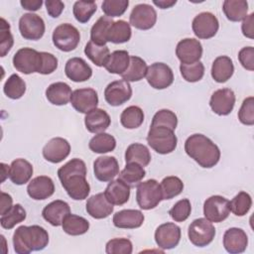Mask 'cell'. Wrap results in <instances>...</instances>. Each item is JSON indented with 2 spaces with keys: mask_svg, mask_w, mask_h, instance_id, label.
I'll return each instance as SVG.
<instances>
[{
  "mask_svg": "<svg viewBox=\"0 0 254 254\" xmlns=\"http://www.w3.org/2000/svg\"><path fill=\"white\" fill-rule=\"evenodd\" d=\"M111 119L109 114L100 108H95L85 114L84 124L85 128L90 133H102L110 125Z\"/></svg>",
  "mask_w": 254,
  "mask_h": 254,
  "instance_id": "obj_28",
  "label": "cell"
},
{
  "mask_svg": "<svg viewBox=\"0 0 254 254\" xmlns=\"http://www.w3.org/2000/svg\"><path fill=\"white\" fill-rule=\"evenodd\" d=\"M95 178L100 182H110L119 174V165L115 157L100 156L93 163Z\"/></svg>",
  "mask_w": 254,
  "mask_h": 254,
  "instance_id": "obj_20",
  "label": "cell"
},
{
  "mask_svg": "<svg viewBox=\"0 0 254 254\" xmlns=\"http://www.w3.org/2000/svg\"><path fill=\"white\" fill-rule=\"evenodd\" d=\"M70 153V145L67 140L62 137L51 139L43 148L44 158L53 164L64 161Z\"/></svg>",
  "mask_w": 254,
  "mask_h": 254,
  "instance_id": "obj_19",
  "label": "cell"
},
{
  "mask_svg": "<svg viewBox=\"0 0 254 254\" xmlns=\"http://www.w3.org/2000/svg\"><path fill=\"white\" fill-rule=\"evenodd\" d=\"M233 72V62L229 57L219 56L213 61L211 66V76L216 82H226L228 79H230Z\"/></svg>",
  "mask_w": 254,
  "mask_h": 254,
  "instance_id": "obj_31",
  "label": "cell"
},
{
  "mask_svg": "<svg viewBox=\"0 0 254 254\" xmlns=\"http://www.w3.org/2000/svg\"><path fill=\"white\" fill-rule=\"evenodd\" d=\"M176 56L182 64H190L199 62L202 56V46L200 42L193 38L181 40L176 48Z\"/></svg>",
  "mask_w": 254,
  "mask_h": 254,
  "instance_id": "obj_14",
  "label": "cell"
},
{
  "mask_svg": "<svg viewBox=\"0 0 254 254\" xmlns=\"http://www.w3.org/2000/svg\"><path fill=\"white\" fill-rule=\"evenodd\" d=\"M58 177L69 197L74 200L85 199L90 192V186L86 181L85 163L74 158L58 170Z\"/></svg>",
  "mask_w": 254,
  "mask_h": 254,
  "instance_id": "obj_1",
  "label": "cell"
},
{
  "mask_svg": "<svg viewBox=\"0 0 254 254\" xmlns=\"http://www.w3.org/2000/svg\"><path fill=\"white\" fill-rule=\"evenodd\" d=\"M42 64V55L32 48H22L16 52L13 57L14 67L24 73L31 74L33 72H40Z\"/></svg>",
  "mask_w": 254,
  "mask_h": 254,
  "instance_id": "obj_6",
  "label": "cell"
},
{
  "mask_svg": "<svg viewBox=\"0 0 254 254\" xmlns=\"http://www.w3.org/2000/svg\"><path fill=\"white\" fill-rule=\"evenodd\" d=\"M104 195L113 205H122L129 200L130 186L119 178L112 180L106 187Z\"/></svg>",
  "mask_w": 254,
  "mask_h": 254,
  "instance_id": "obj_26",
  "label": "cell"
},
{
  "mask_svg": "<svg viewBox=\"0 0 254 254\" xmlns=\"http://www.w3.org/2000/svg\"><path fill=\"white\" fill-rule=\"evenodd\" d=\"M190 211V201L188 198H183L174 204V206L169 210V214L175 221L183 222L189 218Z\"/></svg>",
  "mask_w": 254,
  "mask_h": 254,
  "instance_id": "obj_52",
  "label": "cell"
},
{
  "mask_svg": "<svg viewBox=\"0 0 254 254\" xmlns=\"http://www.w3.org/2000/svg\"><path fill=\"white\" fill-rule=\"evenodd\" d=\"M147 64L146 62L137 56L130 57L129 66L126 71L121 74L122 78L126 81H139L146 76L147 73Z\"/></svg>",
  "mask_w": 254,
  "mask_h": 254,
  "instance_id": "obj_38",
  "label": "cell"
},
{
  "mask_svg": "<svg viewBox=\"0 0 254 254\" xmlns=\"http://www.w3.org/2000/svg\"><path fill=\"white\" fill-rule=\"evenodd\" d=\"M239 121L247 126H252L254 124V98L249 96L245 98L241 104L238 111Z\"/></svg>",
  "mask_w": 254,
  "mask_h": 254,
  "instance_id": "obj_54",
  "label": "cell"
},
{
  "mask_svg": "<svg viewBox=\"0 0 254 254\" xmlns=\"http://www.w3.org/2000/svg\"><path fill=\"white\" fill-rule=\"evenodd\" d=\"M193 34L198 39H210L218 31L219 23L217 18L210 12H201L197 14L191 23Z\"/></svg>",
  "mask_w": 254,
  "mask_h": 254,
  "instance_id": "obj_12",
  "label": "cell"
},
{
  "mask_svg": "<svg viewBox=\"0 0 254 254\" xmlns=\"http://www.w3.org/2000/svg\"><path fill=\"white\" fill-rule=\"evenodd\" d=\"M132 96V88L124 79L110 82L104 90V98L111 106H120L127 102Z\"/></svg>",
  "mask_w": 254,
  "mask_h": 254,
  "instance_id": "obj_15",
  "label": "cell"
},
{
  "mask_svg": "<svg viewBox=\"0 0 254 254\" xmlns=\"http://www.w3.org/2000/svg\"><path fill=\"white\" fill-rule=\"evenodd\" d=\"M52 40L56 48L63 52H71L79 44L80 34L78 30L68 23H64L56 27Z\"/></svg>",
  "mask_w": 254,
  "mask_h": 254,
  "instance_id": "obj_7",
  "label": "cell"
},
{
  "mask_svg": "<svg viewBox=\"0 0 254 254\" xmlns=\"http://www.w3.org/2000/svg\"><path fill=\"white\" fill-rule=\"evenodd\" d=\"M145 176L146 172L144 167L136 163H128L119 174V179L131 187L140 183Z\"/></svg>",
  "mask_w": 254,
  "mask_h": 254,
  "instance_id": "obj_43",
  "label": "cell"
},
{
  "mask_svg": "<svg viewBox=\"0 0 254 254\" xmlns=\"http://www.w3.org/2000/svg\"><path fill=\"white\" fill-rule=\"evenodd\" d=\"M145 216L138 209H122L113 215V224L117 228L134 229L140 227L144 222Z\"/></svg>",
  "mask_w": 254,
  "mask_h": 254,
  "instance_id": "obj_27",
  "label": "cell"
},
{
  "mask_svg": "<svg viewBox=\"0 0 254 254\" xmlns=\"http://www.w3.org/2000/svg\"><path fill=\"white\" fill-rule=\"evenodd\" d=\"M131 35L132 30L130 24L124 20H118L113 22L111 25L107 35V42L113 44H123L131 39Z\"/></svg>",
  "mask_w": 254,
  "mask_h": 254,
  "instance_id": "obj_37",
  "label": "cell"
},
{
  "mask_svg": "<svg viewBox=\"0 0 254 254\" xmlns=\"http://www.w3.org/2000/svg\"><path fill=\"white\" fill-rule=\"evenodd\" d=\"M49 243L48 231L39 225H21L13 234L14 250L18 254H29L32 251H40Z\"/></svg>",
  "mask_w": 254,
  "mask_h": 254,
  "instance_id": "obj_3",
  "label": "cell"
},
{
  "mask_svg": "<svg viewBox=\"0 0 254 254\" xmlns=\"http://www.w3.org/2000/svg\"><path fill=\"white\" fill-rule=\"evenodd\" d=\"M14 39L10 32V25L4 18H1L0 27V56L5 57L13 47Z\"/></svg>",
  "mask_w": 254,
  "mask_h": 254,
  "instance_id": "obj_53",
  "label": "cell"
},
{
  "mask_svg": "<svg viewBox=\"0 0 254 254\" xmlns=\"http://www.w3.org/2000/svg\"><path fill=\"white\" fill-rule=\"evenodd\" d=\"M72 91L70 86L63 81L50 84L46 89L47 99L54 105H65L70 101Z\"/></svg>",
  "mask_w": 254,
  "mask_h": 254,
  "instance_id": "obj_30",
  "label": "cell"
},
{
  "mask_svg": "<svg viewBox=\"0 0 254 254\" xmlns=\"http://www.w3.org/2000/svg\"><path fill=\"white\" fill-rule=\"evenodd\" d=\"M1 170H2V179H1V182L3 183L5 181V179L7 177H9V170H10V166L4 164V163H1Z\"/></svg>",
  "mask_w": 254,
  "mask_h": 254,
  "instance_id": "obj_62",
  "label": "cell"
},
{
  "mask_svg": "<svg viewBox=\"0 0 254 254\" xmlns=\"http://www.w3.org/2000/svg\"><path fill=\"white\" fill-rule=\"evenodd\" d=\"M148 145L157 153L167 155L175 151L178 138L174 130L164 126H150L147 135Z\"/></svg>",
  "mask_w": 254,
  "mask_h": 254,
  "instance_id": "obj_4",
  "label": "cell"
},
{
  "mask_svg": "<svg viewBox=\"0 0 254 254\" xmlns=\"http://www.w3.org/2000/svg\"><path fill=\"white\" fill-rule=\"evenodd\" d=\"M160 188L163 199H172L183 191L184 183L176 176H169L162 180Z\"/></svg>",
  "mask_w": 254,
  "mask_h": 254,
  "instance_id": "obj_44",
  "label": "cell"
},
{
  "mask_svg": "<svg viewBox=\"0 0 254 254\" xmlns=\"http://www.w3.org/2000/svg\"><path fill=\"white\" fill-rule=\"evenodd\" d=\"M45 22L37 14L26 13L19 20V31L21 36L26 40L37 41L45 34Z\"/></svg>",
  "mask_w": 254,
  "mask_h": 254,
  "instance_id": "obj_9",
  "label": "cell"
},
{
  "mask_svg": "<svg viewBox=\"0 0 254 254\" xmlns=\"http://www.w3.org/2000/svg\"><path fill=\"white\" fill-rule=\"evenodd\" d=\"M20 4L24 9L32 12V11L39 10L43 5V1L42 0H21Z\"/></svg>",
  "mask_w": 254,
  "mask_h": 254,
  "instance_id": "obj_60",
  "label": "cell"
},
{
  "mask_svg": "<svg viewBox=\"0 0 254 254\" xmlns=\"http://www.w3.org/2000/svg\"><path fill=\"white\" fill-rule=\"evenodd\" d=\"M252 198L250 194L246 191H239L230 201L229 207L230 211L233 212L236 216L245 215L251 208Z\"/></svg>",
  "mask_w": 254,
  "mask_h": 254,
  "instance_id": "obj_47",
  "label": "cell"
},
{
  "mask_svg": "<svg viewBox=\"0 0 254 254\" xmlns=\"http://www.w3.org/2000/svg\"><path fill=\"white\" fill-rule=\"evenodd\" d=\"M132 251V242L127 238H113L105 246V252L107 254H131Z\"/></svg>",
  "mask_w": 254,
  "mask_h": 254,
  "instance_id": "obj_51",
  "label": "cell"
},
{
  "mask_svg": "<svg viewBox=\"0 0 254 254\" xmlns=\"http://www.w3.org/2000/svg\"><path fill=\"white\" fill-rule=\"evenodd\" d=\"M180 71L183 78L189 82H196L203 77L204 65L201 62L190 64H181Z\"/></svg>",
  "mask_w": 254,
  "mask_h": 254,
  "instance_id": "obj_48",
  "label": "cell"
},
{
  "mask_svg": "<svg viewBox=\"0 0 254 254\" xmlns=\"http://www.w3.org/2000/svg\"><path fill=\"white\" fill-rule=\"evenodd\" d=\"M47 12L52 18H58L64 9V2L60 0H47L45 2Z\"/></svg>",
  "mask_w": 254,
  "mask_h": 254,
  "instance_id": "obj_57",
  "label": "cell"
},
{
  "mask_svg": "<svg viewBox=\"0 0 254 254\" xmlns=\"http://www.w3.org/2000/svg\"><path fill=\"white\" fill-rule=\"evenodd\" d=\"M188 235L194 246L204 247L212 242L215 236V228L205 217L197 218L190 224Z\"/></svg>",
  "mask_w": 254,
  "mask_h": 254,
  "instance_id": "obj_8",
  "label": "cell"
},
{
  "mask_svg": "<svg viewBox=\"0 0 254 254\" xmlns=\"http://www.w3.org/2000/svg\"><path fill=\"white\" fill-rule=\"evenodd\" d=\"M125 162L136 163L142 167H146L151 162V154L149 149L140 143H133L129 145L125 152Z\"/></svg>",
  "mask_w": 254,
  "mask_h": 254,
  "instance_id": "obj_34",
  "label": "cell"
},
{
  "mask_svg": "<svg viewBox=\"0 0 254 254\" xmlns=\"http://www.w3.org/2000/svg\"><path fill=\"white\" fill-rule=\"evenodd\" d=\"M128 6V0H104L101 4V9L107 17L113 18L123 15Z\"/></svg>",
  "mask_w": 254,
  "mask_h": 254,
  "instance_id": "obj_50",
  "label": "cell"
},
{
  "mask_svg": "<svg viewBox=\"0 0 254 254\" xmlns=\"http://www.w3.org/2000/svg\"><path fill=\"white\" fill-rule=\"evenodd\" d=\"M63 230L72 236L82 235L86 233L89 229V222L82 216L69 213L67 214L63 221Z\"/></svg>",
  "mask_w": 254,
  "mask_h": 254,
  "instance_id": "obj_35",
  "label": "cell"
},
{
  "mask_svg": "<svg viewBox=\"0 0 254 254\" xmlns=\"http://www.w3.org/2000/svg\"><path fill=\"white\" fill-rule=\"evenodd\" d=\"M144 121L143 110L136 105L125 108L120 115V122L126 129H136L142 125Z\"/></svg>",
  "mask_w": 254,
  "mask_h": 254,
  "instance_id": "obj_40",
  "label": "cell"
},
{
  "mask_svg": "<svg viewBox=\"0 0 254 254\" xmlns=\"http://www.w3.org/2000/svg\"><path fill=\"white\" fill-rule=\"evenodd\" d=\"M3 91L11 99H19L26 92V83L18 74H11L4 83Z\"/></svg>",
  "mask_w": 254,
  "mask_h": 254,
  "instance_id": "obj_42",
  "label": "cell"
},
{
  "mask_svg": "<svg viewBox=\"0 0 254 254\" xmlns=\"http://www.w3.org/2000/svg\"><path fill=\"white\" fill-rule=\"evenodd\" d=\"M33 175V166L25 159L14 160L10 165L9 179L17 186L25 185L30 181Z\"/></svg>",
  "mask_w": 254,
  "mask_h": 254,
  "instance_id": "obj_29",
  "label": "cell"
},
{
  "mask_svg": "<svg viewBox=\"0 0 254 254\" xmlns=\"http://www.w3.org/2000/svg\"><path fill=\"white\" fill-rule=\"evenodd\" d=\"M130 56L127 51L119 50L111 53L106 61L104 67L110 73L123 74L129 66Z\"/></svg>",
  "mask_w": 254,
  "mask_h": 254,
  "instance_id": "obj_32",
  "label": "cell"
},
{
  "mask_svg": "<svg viewBox=\"0 0 254 254\" xmlns=\"http://www.w3.org/2000/svg\"><path fill=\"white\" fill-rule=\"evenodd\" d=\"M65 75L74 82H82L88 80L92 75L90 65L81 58L69 59L64 66Z\"/></svg>",
  "mask_w": 254,
  "mask_h": 254,
  "instance_id": "obj_24",
  "label": "cell"
},
{
  "mask_svg": "<svg viewBox=\"0 0 254 254\" xmlns=\"http://www.w3.org/2000/svg\"><path fill=\"white\" fill-rule=\"evenodd\" d=\"M238 60L244 68L252 71L254 69V48L251 46L242 48L238 53Z\"/></svg>",
  "mask_w": 254,
  "mask_h": 254,
  "instance_id": "obj_56",
  "label": "cell"
},
{
  "mask_svg": "<svg viewBox=\"0 0 254 254\" xmlns=\"http://www.w3.org/2000/svg\"><path fill=\"white\" fill-rule=\"evenodd\" d=\"M153 3L161 9H168V8H171L172 6H174L177 3V1L176 0H159V1L154 0Z\"/></svg>",
  "mask_w": 254,
  "mask_h": 254,
  "instance_id": "obj_61",
  "label": "cell"
},
{
  "mask_svg": "<svg viewBox=\"0 0 254 254\" xmlns=\"http://www.w3.org/2000/svg\"><path fill=\"white\" fill-rule=\"evenodd\" d=\"M84 54L95 65L104 66L110 55V52L107 46H99L89 41L85 45Z\"/></svg>",
  "mask_w": 254,
  "mask_h": 254,
  "instance_id": "obj_41",
  "label": "cell"
},
{
  "mask_svg": "<svg viewBox=\"0 0 254 254\" xmlns=\"http://www.w3.org/2000/svg\"><path fill=\"white\" fill-rule=\"evenodd\" d=\"M178 125L177 115L169 109H161L153 116L151 126H164L175 131Z\"/></svg>",
  "mask_w": 254,
  "mask_h": 254,
  "instance_id": "obj_49",
  "label": "cell"
},
{
  "mask_svg": "<svg viewBox=\"0 0 254 254\" xmlns=\"http://www.w3.org/2000/svg\"><path fill=\"white\" fill-rule=\"evenodd\" d=\"M248 237L246 232L237 227L227 229L223 234V246L230 254H239L246 250Z\"/></svg>",
  "mask_w": 254,
  "mask_h": 254,
  "instance_id": "obj_21",
  "label": "cell"
},
{
  "mask_svg": "<svg viewBox=\"0 0 254 254\" xmlns=\"http://www.w3.org/2000/svg\"><path fill=\"white\" fill-rule=\"evenodd\" d=\"M69 213L70 207L68 203L61 199H57L50 202L44 207L42 211L44 219L53 226L62 225L64 217Z\"/></svg>",
  "mask_w": 254,
  "mask_h": 254,
  "instance_id": "obj_25",
  "label": "cell"
},
{
  "mask_svg": "<svg viewBox=\"0 0 254 254\" xmlns=\"http://www.w3.org/2000/svg\"><path fill=\"white\" fill-rule=\"evenodd\" d=\"M42 55V64L40 72L41 74H51L58 67V59L50 53L41 52Z\"/></svg>",
  "mask_w": 254,
  "mask_h": 254,
  "instance_id": "obj_55",
  "label": "cell"
},
{
  "mask_svg": "<svg viewBox=\"0 0 254 254\" xmlns=\"http://www.w3.org/2000/svg\"><path fill=\"white\" fill-rule=\"evenodd\" d=\"M85 209L87 213L95 219H103L108 217L114 209L111 202L108 201L104 192H99L91 195L85 204Z\"/></svg>",
  "mask_w": 254,
  "mask_h": 254,
  "instance_id": "obj_23",
  "label": "cell"
},
{
  "mask_svg": "<svg viewBox=\"0 0 254 254\" xmlns=\"http://www.w3.org/2000/svg\"><path fill=\"white\" fill-rule=\"evenodd\" d=\"M181 240V228L173 222L159 225L155 231V241L157 245L164 249H173L178 246Z\"/></svg>",
  "mask_w": 254,
  "mask_h": 254,
  "instance_id": "obj_16",
  "label": "cell"
},
{
  "mask_svg": "<svg viewBox=\"0 0 254 254\" xmlns=\"http://www.w3.org/2000/svg\"><path fill=\"white\" fill-rule=\"evenodd\" d=\"M112 18L101 16L93 24L90 30V41L99 46H106L108 31L113 24Z\"/></svg>",
  "mask_w": 254,
  "mask_h": 254,
  "instance_id": "obj_36",
  "label": "cell"
},
{
  "mask_svg": "<svg viewBox=\"0 0 254 254\" xmlns=\"http://www.w3.org/2000/svg\"><path fill=\"white\" fill-rule=\"evenodd\" d=\"M229 213V200L221 195H211L203 203L204 217L210 222H222Z\"/></svg>",
  "mask_w": 254,
  "mask_h": 254,
  "instance_id": "obj_11",
  "label": "cell"
},
{
  "mask_svg": "<svg viewBox=\"0 0 254 254\" xmlns=\"http://www.w3.org/2000/svg\"><path fill=\"white\" fill-rule=\"evenodd\" d=\"M29 196L35 200H43L55 192V184L50 177L39 176L34 178L27 187Z\"/></svg>",
  "mask_w": 254,
  "mask_h": 254,
  "instance_id": "obj_22",
  "label": "cell"
},
{
  "mask_svg": "<svg viewBox=\"0 0 254 254\" xmlns=\"http://www.w3.org/2000/svg\"><path fill=\"white\" fill-rule=\"evenodd\" d=\"M97 6L94 1H76L73 4L72 13L77 22L84 24L87 23L92 15L96 12Z\"/></svg>",
  "mask_w": 254,
  "mask_h": 254,
  "instance_id": "obj_46",
  "label": "cell"
},
{
  "mask_svg": "<svg viewBox=\"0 0 254 254\" xmlns=\"http://www.w3.org/2000/svg\"><path fill=\"white\" fill-rule=\"evenodd\" d=\"M235 104V94L230 88H220L215 90L210 96L209 106L211 110L220 116L231 113Z\"/></svg>",
  "mask_w": 254,
  "mask_h": 254,
  "instance_id": "obj_17",
  "label": "cell"
},
{
  "mask_svg": "<svg viewBox=\"0 0 254 254\" xmlns=\"http://www.w3.org/2000/svg\"><path fill=\"white\" fill-rule=\"evenodd\" d=\"M242 34L249 39L254 38V13L246 16L241 25Z\"/></svg>",
  "mask_w": 254,
  "mask_h": 254,
  "instance_id": "obj_58",
  "label": "cell"
},
{
  "mask_svg": "<svg viewBox=\"0 0 254 254\" xmlns=\"http://www.w3.org/2000/svg\"><path fill=\"white\" fill-rule=\"evenodd\" d=\"M146 79L151 87L155 89H165L174 81L172 68L164 63H154L148 66Z\"/></svg>",
  "mask_w": 254,
  "mask_h": 254,
  "instance_id": "obj_10",
  "label": "cell"
},
{
  "mask_svg": "<svg viewBox=\"0 0 254 254\" xmlns=\"http://www.w3.org/2000/svg\"><path fill=\"white\" fill-rule=\"evenodd\" d=\"M222 11L226 18L231 22H239L246 18L248 3L245 0H225Z\"/></svg>",
  "mask_w": 254,
  "mask_h": 254,
  "instance_id": "obj_33",
  "label": "cell"
},
{
  "mask_svg": "<svg viewBox=\"0 0 254 254\" xmlns=\"http://www.w3.org/2000/svg\"><path fill=\"white\" fill-rule=\"evenodd\" d=\"M89 149L97 154H104L108 152H112L116 147V140L115 138L105 132L98 133L95 136H93L89 143H88Z\"/></svg>",
  "mask_w": 254,
  "mask_h": 254,
  "instance_id": "obj_39",
  "label": "cell"
},
{
  "mask_svg": "<svg viewBox=\"0 0 254 254\" xmlns=\"http://www.w3.org/2000/svg\"><path fill=\"white\" fill-rule=\"evenodd\" d=\"M72 107L79 113H88L97 108L98 95L93 88H78L72 91L70 97Z\"/></svg>",
  "mask_w": 254,
  "mask_h": 254,
  "instance_id": "obj_18",
  "label": "cell"
},
{
  "mask_svg": "<svg viewBox=\"0 0 254 254\" xmlns=\"http://www.w3.org/2000/svg\"><path fill=\"white\" fill-rule=\"evenodd\" d=\"M185 151L202 168L214 167L220 159V150L208 137L192 134L185 142Z\"/></svg>",
  "mask_w": 254,
  "mask_h": 254,
  "instance_id": "obj_2",
  "label": "cell"
},
{
  "mask_svg": "<svg viewBox=\"0 0 254 254\" xmlns=\"http://www.w3.org/2000/svg\"><path fill=\"white\" fill-rule=\"evenodd\" d=\"M13 198L10 194L2 191L1 192V215L8 212L13 206Z\"/></svg>",
  "mask_w": 254,
  "mask_h": 254,
  "instance_id": "obj_59",
  "label": "cell"
},
{
  "mask_svg": "<svg viewBox=\"0 0 254 254\" xmlns=\"http://www.w3.org/2000/svg\"><path fill=\"white\" fill-rule=\"evenodd\" d=\"M129 21L138 30H149L156 24L157 12L149 4H138L132 9Z\"/></svg>",
  "mask_w": 254,
  "mask_h": 254,
  "instance_id": "obj_13",
  "label": "cell"
},
{
  "mask_svg": "<svg viewBox=\"0 0 254 254\" xmlns=\"http://www.w3.org/2000/svg\"><path fill=\"white\" fill-rule=\"evenodd\" d=\"M26 216L27 214L24 207L20 203H16L8 212L1 215L0 224L5 229H11L16 224L24 221Z\"/></svg>",
  "mask_w": 254,
  "mask_h": 254,
  "instance_id": "obj_45",
  "label": "cell"
},
{
  "mask_svg": "<svg viewBox=\"0 0 254 254\" xmlns=\"http://www.w3.org/2000/svg\"><path fill=\"white\" fill-rule=\"evenodd\" d=\"M163 199L160 184L150 179L145 182H140L137 186L136 200L140 208L149 210L155 208Z\"/></svg>",
  "mask_w": 254,
  "mask_h": 254,
  "instance_id": "obj_5",
  "label": "cell"
}]
</instances>
